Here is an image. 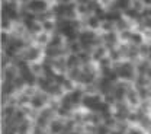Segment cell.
Here are the masks:
<instances>
[{
    "label": "cell",
    "mask_w": 151,
    "mask_h": 134,
    "mask_svg": "<svg viewBox=\"0 0 151 134\" xmlns=\"http://www.w3.org/2000/svg\"><path fill=\"white\" fill-rule=\"evenodd\" d=\"M113 70L118 73V76L121 80L124 82H129V80H135L137 77V66L135 63H132L129 60H124V61H119V63H115L113 64Z\"/></svg>",
    "instance_id": "1"
},
{
    "label": "cell",
    "mask_w": 151,
    "mask_h": 134,
    "mask_svg": "<svg viewBox=\"0 0 151 134\" xmlns=\"http://www.w3.org/2000/svg\"><path fill=\"white\" fill-rule=\"evenodd\" d=\"M19 57L26 60L31 64L32 63H37V61H42V58H44V48L37 45V44H32V45L26 47L23 51H20L19 53Z\"/></svg>",
    "instance_id": "2"
},
{
    "label": "cell",
    "mask_w": 151,
    "mask_h": 134,
    "mask_svg": "<svg viewBox=\"0 0 151 134\" xmlns=\"http://www.w3.org/2000/svg\"><path fill=\"white\" fill-rule=\"evenodd\" d=\"M1 16H7L13 22H20V4L18 1H3Z\"/></svg>",
    "instance_id": "3"
},
{
    "label": "cell",
    "mask_w": 151,
    "mask_h": 134,
    "mask_svg": "<svg viewBox=\"0 0 151 134\" xmlns=\"http://www.w3.org/2000/svg\"><path fill=\"white\" fill-rule=\"evenodd\" d=\"M103 102H105V98H102L97 93H92V95H84L81 105L86 109H89L90 112H99L102 105H103Z\"/></svg>",
    "instance_id": "4"
},
{
    "label": "cell",
    "mask_w": 151,
    "mask_h": 134,
    "mask_svg": "<svg viewBox=\"0 0 151 134\" xmlns=\"http://www.w3.org/2000/svg\"><path fill=\"white\" fill-rule=\"evenodd\" d=\"M100 35H102L103 45H105L108 50L116 48V47L121 44V38H119V32H118V31H112V32H100Z\"/></svg>",
    "instance_id": "5"
},
{
    "label": "cell",
    "mask_w": 151,
    "mask_h": 134,
    "mask_svg": "<svg viewBox=\"0 0 151 134\" xmlns=\"http://www.w3.org/2000/svg\"><path fill=\"white\" fill-rule=\"evenodd\" d=\"M25 7H26L29 12L38 15V13H42V12L48 10V9L51 7V3H50V0H31Z\"/></svg>",
    "instance_id": "6"
},
{
    "label": "cell",
    "mask_w": 151,
    "mask_h": 134,
    "mask_svg": "<svg viewBox=\"0 0 151 134\" xmlns=\"http://www.w3.org/2000/svg\"><path fill=\"white\" fill-rule=\"evenodd\" d=\"M83 23H84V28H89L92 31H96V32H100V26H102V20L99 19L96 15H89L87 18H84Z\"/></svg>",
    "instance_id": "7"
},
{
    "label": "cell",
    "mask_w": 151,
    "mask_h": 134,
    "mask_svg": "<svg viewBox=\"0 0 151 134\" xmlns=\"http://www.w3.org/2000/svg\"><path fill=\"white\" fill-rule=\"evenodd\" d=\"M108 53H109V50H108L105 45L94 47L93 51H92V60H93V63H96V64H97V63H99L102 58L108 56Z\"/></svg>",
    "instance_id": "8"
},
{
    "label": "cell",
    "mask_w": 151,
    "mask_h": 134,
    "mask_svg": "<svg viewBox=\"0 0 151 134\" xmlns=\"http://www.w3.org/2000/svg\"><path fill=\"white\" fill-rule=\"evenodd\" d=\"M29 104H31V106L34 108V109H44V106L47 105V96L45 95H34L31 98V101H29Z\"/></svg>",
    "instance_id": "9"
},
{
    "label": "cell",
    "mask_w": 151,
    "mask_h": 134,
    "mask_svg": "<svg viewBox=\"0 0 151 134\" xmlns=\"http://www.w3.org/2000/svg\"><path fill=\"white\" fill-rule=\"evenodd\" d=\"M50 39H51V34H48V32H39L38 35L34 37V44H37L39 47H42V48H45L48 44H50Z\"/></svg>",
    "instance_id": "10"
},
{
    "label": "cell",
    "mask_w": 151,
    "mask_h": 134,
    "mask_svg": "<svg viewBox=\"0 0 151 134\" xmlns=\"http://www.w3.org/2000/svg\"><path fill=\"white\" fill-rule=\"evenodd\" d=\"M65 64H67V70L76 69V67H81V61L78 58V54H67L65 56Z\"/></svg>",
    "instance_id": "11"
},
{
    "label": "cell",
    "mask_w": 151,
    "mask_h": 134,
    "mask_svg": "<svg viewBox=\"0 0 151 134\" xmlns=\"http://www.w3.org/2000/svg\"><path fill=\"white\" fill-rule=\"evenodd\" d=\"M134 28H135V23L131 22L129 19H127L125 16H122L116 22V31L118 32H122V31H127V29H134Z\"/></svg>",
    "instance_id": "12"
},
{
    "label": "cell",
    "mask_w": 151,
    "mask_h": 134,
    "mask_svg": "<svg viewBox=\"0 0 151 134\" xmlns=\"http://www.w3.org/2000/svg\"><path fill=\"white\" fill-rule=\"evenodd\" d=\"M64 122L63 121H60V120H52L51 122H50V133L51 134H63L64 133Z\"/></svg>",
    "instance_id": "13"
},
{
    "label": "cell",
    "mask_w": 151,
    "mask_h": 134,
    "mask_svg": "<svg viewBox=\"0 0 151 134\" xmlns=\"http://www.w3.org/2000/svg\"><path fill=\"white\" fill-rule=\"evenodd\" d=\"M68 96H70L71 102L74 104V106L80 105V104L83 102V98H84V95H83V91H80V89H77V88H74L73 91H70V92H68Z\"/></svg>",
    "instance_id": "14"
},
{
    "label": "cell",
    "mask_w": 151,
    "mask_h": 134,
    "mask_svg": "<svg viewBox=\"0 0 151 134\" xmlns=\"http://www.w3.org/2000/svg\"><path fill=\"white\" fill-rule=\"evenodd\" d=\"M144 42H147V41L144 38L142 32L134 29V31H132V35H131V39H129V44H131V45H135V47H139V45L144 44Z\"/></svg>",
    "instance_id": "15"
},
{
    "label": "cell",
    "mask_w": 151,
    "mask_h": 134,
    "mask_svg": "<svg viewBox=\"0 0 151 134\" xmlns=\"http://www.w3.org/2000/svg\"><path fill=\"white\" fill-rule=\"evenodd\" d=\"M127 102H129L131 105H138L139 104V96H138V92H137V88H129L128 92H127V98H125Z\"/></svg>",
    "instance_id": "16"
},
{
    "label": "cell",
    "mask_w": 151,
    "mask_h": 134,
    "mask_svg": "<svg viewBox=\"0 0 151 134\" xmlns=\"http://www.w3.org/2000/svg\"><path fill=\"white\" fill-rule=\"evenodd\" d=\"M16 133L18 134H29L31 133V121L29 120H23L19 124H16Z\"/></svg>",
    "instance_id": "17"
},
{
    "label": "cell",
    "mask_w": 151,
    "mask_h": 134,
    "mask_svg": "<svg viewBox=\"0 0 151 134\" xmlns=\"http://www.w3.org/2000/svg\"><path fill=\"white\" fill-rule=\"evenodd\" d=\"M42 23V31L44 32H48V34H54L57 32V20L55 19H50L45 20V22H41Z\"/></svg>",
    "instance_id": "18"
},
{
    "label": "cell",
    "mask_w": 151,
    "mask_h": 134,
    "mask_svg": "<svg viewBox=\"0 0 151 134\" xmlns=\"http://www.w3.org/2000/svg\"><path fill=\"white\" fill-rule=\"evenodd\" d=\"M131 6H132V0H115L112 7L121 10V12H125V10L129 9Z\"/></svg>",
    "instance_id": "19"
},
{
    "label": "cell",
    "mask_w": 151,
    "mask_h": 134,
    "mask_svg": "<svg viewBox=\"0 0 151 134\" xmlns=\"http://www.w3.org/2000/svg\"><path fill=\"white\" fill-rule=\"evenodd\" d=\"M108 56L109 58L112 60V63H119V61H124V56H122V53L119 51V48L116 47V48H112V50H109V53H108Z\"/></svg>",
    "instance_id": "20"
},
{
    "label": "cell",
    "mask_w": 151,
    "mask_h": 134,
    "mask_svg": "<svg viewBox=\"0 0 151 134\" xmlns=\"http://www.w3.org/2000/svg\"><path fill=\"white\" fill-rule=\"evenodd\" d=\"M116 31V23L113 20L105 19L102 20V26H100V32H112Z\"/></svg>",
    "instance_id": "21"
},
{
    "label": "cell",
    "mask_w": 151,
    "mask_h": 134,
    "mask_svg": "<svg viewBox=\"0 0 151 134\" xmlns=\"http://www.w3.org/2000/svg\"><path fill=\"white\" fill-rule=\"evenodd\" d=\"M15 23H16V22H13L12 19H9L7 16H1V31L12 32V29H13Z\"/></svg>",
    "instance_id": "22"
},
{
    "label": "cell",
    "mask_w": 151,
    "mask_h": 134,
    "mask_svg": "<svg viewBox=\"0 0 151 134\" xmlns=\"http://www.w3.org/2000/svg\"><path fill=\"white\" fill-rule=\"evenodd\" d=\"M15 91H18V89H16V86H15V83H13V82L3 80V95H4V96L12 95Z\"/></svg>",
    "instance_id": "23"
},
{
    "label": "cell",
    "mask_w": 151,
    "mask_h": 134,
    "mask_svg": "<svg viewBox=\"0 0 151 134\" xmlns=\"http://www.w3.org/2000/svg\"><path fill=\"white\" fill-rule=\"evenodd\" d=\"M138 51H139V57L141 58H148L151 54V48H150V44L148 42H144L138 47Z\"/></svg>",
    "instance_id": "24"
},
{
    "label": "cell",
    "mask_w": 151,
    "mask_h": 134,
    "mask_svg": "<svg viewBox=\"0 0 151 134\" xmlns=\"http://www.w3.org/2000/svg\"><path fill=\"white\" fill-rule=\"evenodd\" d=\"M12 38V34L10 32H6V31H1V48H4L7 44H9V41Z\"/></svg>",
    "instance_id": "25"
},
{
    "label": "cell",
    "mask_w": 151,
    "mask_h": 134,
    "mask_svg": "<svg viewBox=\"0 0 151 134\" xmlns=\"http://www.w3.org/2000/svg\"><path fill=\"white\" fill-rule=\"evenodd\" d=\"M132 7L137 9L138 12H142V10L145 9V4H144L141 0H132Z\"/></svg>",
    "instance_id": "26"
},
{
    "label": "cell",
    "mask_w": 151,
    "mask_h": 134,
    "mask_svg": "<svg viewBox=\"0 0 151 134\" xmlns=\"http://www.w3.org/2000/svg\"><path fill=\"white\" fill-rule=\"evenodd\" d=\"M113 1L115 0H99V3L105 7V9H109V7H112L113 6Z\"/></svg>",
    "instance_id": "27"
},
{
    "label": "cell",
    "mask_w": 151,
    "mask_h": 134,
    "mask_svg": "<svg viewBox=\"0 0 151 134\" xmlns=\"http://www.w3.org/2000/svg\"><path fill=\"white\" fill-rule=\"evenodd\" d=\"M144 25H145L148 29H151V18H147V19L144 20Z\"/></svg>",
    "instance_id": "28"
},
{
    "label": "cell",
    "mask_w": 151,
    "mask_h": 134,
    "mask_svg": "<svg viewBox=\"0 0 151 134\" xmlns=\"http://www.w3.org/2000/svg\"><path fill=\"white\" fill-rule=\"evenodd\" d=\"M76 3H77V4H89L90 0H76Z\"/></svg>",
    "instance_id": "29"
},
{
    "label": "cell",
    "mask_w": 151,
    "mask_h": 134,
    "mask_svg": "<svg viewBox=\"0 0 151 134\" xmlns=\"http://www.w3.org/2000/svg\"><path fill=\"white\" fill-rule=\"evenodd\" d=\"M29 1H31V0H18V3L20 4V6H26Z\"/></svg>",
    "instance_id": "30"
},
{
    "label": "cell",
    "mask_w": 151,
    "mask_h": 134,
    "mask_svg": "<svg viewBox=\"0 0 151 134\" xmlns=\"http://www.w3.org/2000/svg\"><path fill=\"white\" fill-rule=\"evenodd\" d=\"M50 134H51V133H50Z\"/></svg>",
    "instance_id": "31"
}]
</instances>
